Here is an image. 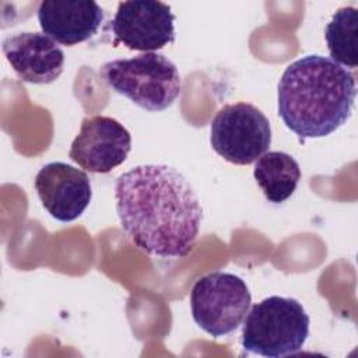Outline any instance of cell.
I'll return each mask as SVG.
<instances>
[{"mask_svg":"<svg viewBox=\"0 0 358 358\" xmlns=\"http://www.w3.org/2000/svg\"><path fill=\"white\" fill-rule=\"evenodd\" d=\"M309 316L294 298L273 295L246 315L242 347L262 357L280 358L302 350L309 336Z\"/></svg>","mask_w":358,"mask_h":358,"instance_id":"277c9868","label":"cell"},{"mask_svg":"<svg viewBox=\"0 0 358 358\" xmlns=\"http://www.w3.org/2000/svg\"><path fill=\"white\" fill-rule=\"evenodd\" d=\"M210 143L225 161L249 165L259 159L271 144L270 122L252 103L225 105L211 120Z\"/></svg>","mask_w":358,"mask_h":358,"instance_id":"8992f818","label":"cell"},{"mask_svg":"<svg viewBox=\"0 0 358 358\" xmlns=\"http://www.w3.org/2000/svg\"><path fill=\"white\" fill-rule=\"evenodd\" d=\"M99 74L113 91L150 112L169 108L182 92L178 67L161 53L110 60L101 67Z\"/></svg>","mask_w":358,"mask_h":358,"instance_id":"3957f363","label":"cell"},{"mask_svg":"<svg viewBox=\"0 0 358 358\" xmlns=\"http://www.w3.org/2000/svg\"><path fill=\"white\" fill-rule=\"evenodd\" d=\"M34 186L45 210L62 222L78 218L92 197L88 175L64 162H49L42 166Z\"/></svg>","mask_w":358,"mask_h":358,"instance_id":"9c48e42d","label":"cell"},{"mask_svg":"<svg viewBox=\"0 0 358 358\" xmlns=\"http://www.w3.org/2000/svg\"><path fill=\"white\" fill-rule=\"evenodd\" d=\"M330 59L355 69L358 64V11L355 7L338 8L324 29Z\"/></svg>","mask_w":358,"mask_h":358,"instance_id":"4fadbf2b","label":"cell"},{"mask_svg":"<svg viewBox=\"0 0 358 358\" xmlns=\"http://www.w3.org/2000/svg\"><path fill=\"white\" fill-rule=\"evenodd\" d=\"M130 148L129 130L116 119L98 115L83 120L69 157L90 172L108 173L126 161Z\"/></svg>","mask_w":358,"mask_h":358,"instance_id":"ba28073f","label":"cell"},{"mask_svg":"<svg viewBox=\"0 0 358 358\" xmlns=\"http://www.w3.org/2000/svg\"><path fill=\"white\" fill-rule=\"evenodd\" d=\"M102 20V8L92 0H43L38 7L43 34L66 46L94 36Z\"/></svg>","mask_w":358,"mask_h":358,"instance_id":"8fae6325","label":"cell"},{"mask_svg":"<svg viewBox=\"0 0 358 358\" xmlns=\"http://www.w3.org/2000/svg\"><path fill=\"white\" fill-rule=\"evenodd\" d=\"M354 74L330 57L308 55L292 62L278 83V115L301 138L324 137L351 116Z\"/></svg>","mask_w":358,"mask_h":358,"instance_id":"7a4b0ae2","label":"cell"},{"mask_svg":"<svg viewBox=\"0 0 358 358\" xmlns=\"http://www.w3.org/2000/svg\"><path fill=\"white\" fill-rule=\"evenodd\" d=\"M175 15L162 1L130 0L117 4L110 22L113 45L122 43L130 50L151 52L175 42Z\"/></svg>","mask_w":358,"mask_h":358,"instance_id":"52a82bcc","label":"cell"},{"mask_svg":"<svg viewBox=\"0 0 358 358\" xmlns=\"http://www.w3.org/2000/svg\"><path fill=\"white\" fill-rule=\"evenodd\" d=\"M253 176L264 197L280 204L294 194L301 179V168L289 154L268 151L256 161Z\"/></svg>","mask_w":358,"mask_h":358,"instance_id":"7c38bea8","label":"cell"},{"mask_svg":"<svg viewBox=\"0 0 358 358\" xmlns=\"http://www.w3.org/2000/svg\"><path fill=\"white\" fill-rule=\"evenodd\" d=\"M3 53L15 74L25 83L50 84L63 73L64 53L41 32H20L1 43Z\"/></svg>","mask_w":358,"mask_h":358,"instance_id":"30bf717a","label":"cell"},{"mask_svg":"<svg viewBox=\"0 0 358 358\" xmlns=\"http://www.w3.org/2000/svg\"><path fill=\"white\" fill-rule=\"evenodd\" d=\"M116 213L131 242L161 257H185L193 248L203 208L190 182L173 166L145 164L117 176Z\"/></svg>","mask_w":358,"mask_h":358,"instance_id":"6da1fadb","label":"cell"},{"mask_svg":"<svg viewBox=\"0 0 358 358\" xmlns=\"http://www.w3.org/2000/svg\"><path fill=\"white\" fill-rule=\"evenodd\" d=\"M250 302L252 295L245 281L224 271L203 275L190 291L193 320L213 337L236 330L246 317Z\"/></svg>","mask_w":358,"mask_h":358,"instance_id":"5b68a950","label":"cell"}]
</instances>
